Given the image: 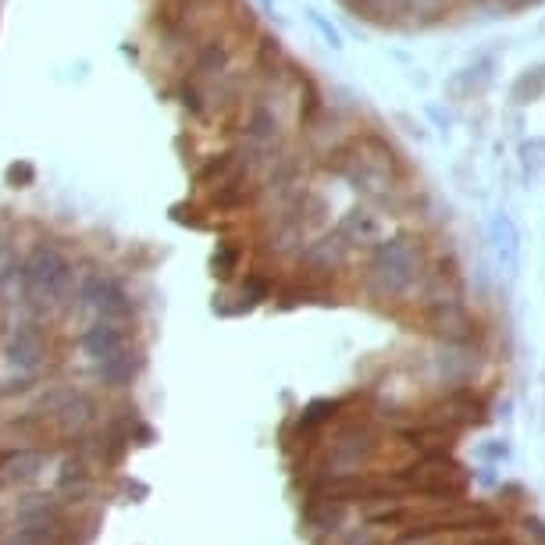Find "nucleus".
<instances>
[{
	"label": "nucleus",
	"mask_w": 545,
	"mask_h": 545,
	"mask_svg": "<svg viewBox=\"0 0 545 545\" xmlns=\"http://www.w3.org/2000/svg\"><path fill=\"white\" fill-rule=\"evenodd\" d=\"M428 278L421 243L414 239H378L367 253V285L382 300H403Z\"/></svg>",
	"instance_id": "nucleus-1"
},
{
	"label": "nucleus",
	"mask_w": 545,
	"mask_h": 545,
	"mask_svg": "<svg viewBox=\"0 0 545 545\" xmlns=\"http://www.w3.org/2000/svg\"><path fill=\"white\" fill-rule=\"evenodd\" d=\"M72 282V264L57 250H40L25 268V285L36 303H57Z\"/></svg>",
	"instance_id": "nucleus-2"
},
{
	"label": "nucleus",
	"mask_w": 545,
	"mask_h": 545,
	"mask_svg": "<svg viewBox=\"0 0 545 545\" xmlns=\"http://www.w3.org/2000/svg\"><path fill=\"white\" fill-rule=\"evenodd\" d=\"M350 250H353V246L342 239L339 228H335L332 236H321V239H314V243H307L300 250L303 278H310V282H328L335 271L346 268V261H350Z\"/></svg>",
	"instance_id": "nucleus-3"
},
{
	"label": "nucleus",
	"mask_w": 545,
	"mask_h": 545,
	"mask_svg": "<svg viewBox=\"0 0 545 545\" xmlns=\"http://www.w3.org/2000/svg\"><path fill=\"white\" fill-rule=\"evenodd\" d=\"M410 485L435 499H456L464 492L467 478L453 460H446V453H428L421 464L414 467V474H410Z\"/></svg>",
	"instance_id": "nucleus-4"
},
{
	"label": "nucleus",
	"mask_w": 545,
	"mask_h": 545,
	"mask_svg": "<svg viewBox=\"0 0 545 545\" xmlns=\"http://www.w3.org/2000/svg\"><path fill=\"white\" fill-rule=\"evenodd\" d=\"M485 417V403L474 389H453L446 399H439L432 407L428 421L449 424V428H460V424H478Z\"/></svg>",
	"instance_id": "nucleus-5"
},
{
	"label": "nucleus",
	"mask_w": 545,
	"mask_h": 545,
	"mask_svg": "<svg viewBox=\"0 0 545 545\" xmlns=\"http://www.w3.org/2000/svg\"><path fill=\"white\" fill-rule=\"evenodd\" d=\"M364 22L375 25H407L414 22V0H342Z\"/></svg>",
	"instance_id": "nucleus-6"
},
{
	"label": "nucleus",
	"mask_w": 545,
	"mask_h": 545,
	"mask_svg": "<svg viewBox=\"0 0 545 545\" xmlns=\"http://www.w3.org/2000/svg\"><path fill=\"white\" fill-rule=\"evenodd\" d=\"M82 350H86V357L93 360H111L118 357V353L129 350V339H125V332L118 325H111V321H104V325H93L90 332L82 335Z\"/></svg>",
	"instance_id": "nucleus-7"
},
{
	"label": "nucleus",
	"mask_w": 545,
	"mask_h": 545,
	"mask_svg": "<svg viewBox=\"0 0 545 545\" xmlns=\"http://www.w3.org/2000/svg\"><path fill=\"white\" fill-rule=\"evenodd\" d=\"M86 300H90L104 318H125L132 310L125 289L118 282H111V278H93V282H86Z\"/></svg>",
	"instance_id": "nucleus-8"
},
{
	"label": "nucleus",
	"mask_w": 545,
	"mask_h": 545,
	"mask_svg": "<svg viewBox=\"0 0 545 545\" xmlns=\"http://www.w3.org/2000/svg\"><path fill=\"white\" fill-rule=\"evenodd\" d=\"M339 232L353 250H357V246H367V250H371V246L378 243V236H382V221H378V214H371V211H350L342 218Z\"/></svg>",
	"instance_id": "nucleus-9"
},
{
	"label": "nucleus",
	"mask_w": 545,
	"mask_h": 545,
	"mask_svg": "<svg viewBox=\"0 0 545 545\" xmlns=\"http://www.w3.org/2000/svg\"><path fill=\"white\" fill-rule=\"evenodd\" d=\"M243 243H236V239H221L218 250H214L211 257V268H214V278H221V282H232V278L239 275V268H243Z\"/></svg>",
	"instance_id": "nucleus-10"
},
{
	"label": "nucleus",
	"mask_w": 545,
	"mask_h": 545,
	"mask_svg": "<svg viewBox=\"0 0 545 545\" xmlns=\"http://www.w3.org/2000/svg\"><path fill=\"white\" fill-rule=\"evenodd\" d=\"M510 97H513V104H521V107L542 100L545 97V65H535V68H528V72L517 75Z\"/></svg>",
	"instance_id": "nucleus-11"
},
{
	"label": "nucleus",
	"mask_w": 545,
	"mask_h": 545,
	"mask_svg": "<svg viewBox=\"0 0 545 545\" xmlns=\"http://www.w3.org/2000/svg\"><path fill=\"white\" fill-rule=\"evenodd\" d=\"M136 367H139L136 353L125 350V353H118V357L104 360V364H100V375H104V382H111V385H125V382H132Z\"/></svg>",
	"instance_id": "nucleus-12"
},
{
	"label": "nucleus",
	"mask_w": 545,
	"mask_h": 545,
	"mask_svg": "<svg viewBox=\"0 0 545 545\" xmlns=\"http://www.w3.org/2000/svg\"><path fill=\"white\" fill-rule=\"evenodd\" d=\"M40 357H43L40 335L18 332L15 342H11V364H18V367H36V360H40Z\"/></svg>",
	"instance_id": "nucleus-13"
},
{
	"label": "nucleus",
	"mask_w": 545,
	"mask_h": 545,
	"mask_svg": "<svg viewBox=\"0 0 545 545\" xmlns=\"http://www.w3.org/2000/svg\"><path fill=\"white\" fill-rule=\"evenodd\" d=\"M171 218L179 221V225H193V228H211L214 225V214L207 211V204H175L171 207Z\"/></svg>",
	"instance_id": "nucleus-14"
},
{
	"label": "nucleus",
	"mask_w": 545,
	"mask_h": 545,
	"mask_svg": "<svg viewBox=\"0 0 545 545\" xmlns=\"http://www.w3.org/2000/svg\"><path fill=\"white\" fill-rule=\"evenodd\" d=\"M33 179H36V168L29 161H18L8 168V186L25 189V186H33Z\"/></svg>",
	"instance_id": "nucleus-15"
},
{
	"label": "nucleus",
	"mask_w": 545,
	"mask_h": 545,
	"mask_svg": "<svg viewBox=\"0 0 545 545\" xmlns=\"http://www.w3.org/2000/svg\"><path fill=\"white\" fill-rule=\"evenodd\" d=\"M75 485H79V489H86V471H82V464L68 460V464H65V474H61V492H72Z\"/></svg>",
	"instance_id": "nucleus-16"
},
{
	"label": "nucleus",
	"mask_w": 545,
	"mask_h": 545,
	"mask_svg": "<svg viewBox=\"0 0 545 545\" xmlns=\"http://www.w3.org/2000/svg\"><path fill=\"white\" fill-rule=\"evenodd\" d=\"M453 0H414V18L417 15H442Z\"/></svg>",
	"instance_id": "nucleus-17"
}]
</instances>
